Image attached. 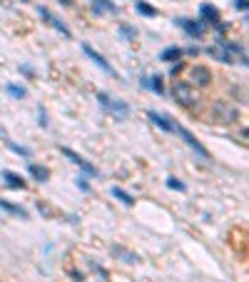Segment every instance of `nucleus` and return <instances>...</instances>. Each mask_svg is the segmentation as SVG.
Wrapping results in <instances>:
<instances>
[{"instance_id":"nucleus-17","label":"nucleus","mask_w":249,"mask_h":282,"mask_svg":"<svg viewBox=\"0 0 249 282\" xmlns=\"http://www.w3.org/2000/svg\"><path fill=\"white\" fill-rule=\"evenodd\" d=\"M182 58V50L179 48H167V50H162V55H160V60H164V62H177Z\"/></svg>"},{"instance_id":"nucleus-19","label":"nucleus","mask_w":249,"mask_h":282,"mask_svg":"<svg viewBox=\"0 0 249 282\" xmlns=\"http://www.w3.org/2000/svg\"><path fill=\"white\" fill-rule=\"evenodd\" d=\"M142 85H147V88H152L157 95H162V93H164V85H162V78H160V75H152L150 80H142Z\"/></svg>"},{"instance_id":"nucleus-11","label":"nucleus","mask_w":249,"mask_h":282,"mask_svg":"<svg viewBox=\"0 0 249 282\" xmlns=\"http://www.w3.org/2000/svg\"><path fill=\"white\" fill-rule=\"evenodd\" d=\"M147 118H150L157 127H162L164 133H175V122H172V118H170V115H160V113L150 110V113H147Z\"/></svg>"},{"instance_id":"nucleus-27","label":"nucleus","mask_w":249,"mask_h":282,"mask_svg":"<svg viewBox=\"0 0 249 282\" xmlns=\"http://www.w3.org/2000/svg\"><path fill=\"white\" fill-rule=\"evenodd\" d=\"M182 70V62H172V75H177Z\"/></svg>"},{"instance_id":"nucleus-25","label":"nucleus","mask_w":249,"mask_h":282,"mask_svg":"<svg viewBox=\"0 0 249 282\" xmlns=\"http://www.w3.org/2000/svg\"><path fill=\"white\" fill-rule=\"evenodd\" d=\"M77 187H80L82 192H90V185H88V180H85V178H77Z\"/></svg>"},{"instance_id":"nucleus-21","label":"nucleus","mask_w":249,"mask_h":282,"mask_svg":"<svg viewBox=\"0 0 249 282\" xmlns=\"http://www.w3.org/2000/svg\"><path fill=\"white\" fill-rule=\"evenodd\" d=\"M5 90H8V95H13V98H18V100L28 95V90H25V88H20V85H8Z\"/></svg>"},{"instance_id":"nucleus-28","label":"nucleus","mask_w":249,"mask_h":282,"mask_svg":"<svg viewBox=\"0 0 249 282\" xmlns=\"http://www.w3.org/2000/svg\"><path fill=\"white\" fill-rule=\"evenodd\" d=\"M187 53H190V55H199V48H197V45H192V48L187 50Z\"/></svg>"},{"instance_id":"nucleus-16","label":"nucleus","mask_w":249,"mask_h":282,"mask_svg":"<svg viewBox=\"0 0 249 282\" xmlns=\"http://www.w3.org/2000/svg\"><path fill=\"white\" fill-rule=\"evenodd\" d=\"M112 198H117L122 205H127V207H132L135 205V198L130 192H124V190H120V187H112Z\"/></svg>"},{"instance_id":"nucleus-3","label":"nucleus","mask_w":249,"mask_h":282,"mask_svg":"<svg viewBox=\"0 0 249 282\" xmlns=\"http://www.w3.org/2000/svg\"><path fill=\"white\" fill-rule=\"evenodd\" d=\"M184 82H190L192 88H207V85L212 82V73H210V68H204V65H192Z\"/></svg>"},{"instance_id":"nucleus-12","label":"nucleus","mask_w":249,"mask_h":282,"mask_svg":"<svg viewBox=\"0 0 249 282\" xmlns=\"http://www.w3.org/2000/svg\"><path fill=\"white\" fill-rule=\"evenodd\" d=\"M3 180H5V185L8 187H13V190H25V180L18 175V172H13V170H3Z\"/></svg>"},{"instance_id":"nucleus-23","label":"nucleus","mask_w":249,"mask_h":282,"mask_svg":"<svg viewBox=\"0 0 249 282\" xmlns=\"http://www.w3.org/2000/svg\"><path fill=\"white\" fill-rule=\"evenodd\" d=\"M167 187H170V190H179V192H184V182H179L177 178H167Z\"/></svg>"},{"instance_id":"nucleus-22","label":"nucleus","mask_w":249,"mask_h":282,"mask_svg":"<svg viewBox=\"0 0 249 282\" xmlns=\"http://www.w3.org/2000/svg\"><path fill=\"white\" fill-rule=\"evenodd\" d=\"M8 147L13 150V153H18V155H23V158H30V150H28V147H20V145H15V142H10V140H8Z\"/></svg>"},{"instance_id":"nucleus-24","label":"nucleus","mask_w":249,"mask_h":282,"mask_svg":"<svg viewBox=\"0 0 249 282\" xmlns=\"http://www.w3.org/2000/svg\"><path fill=\"white\" fill-rule=\"evenodd\" d=\"M120 33H122L124 38H127V40H135V35H137V33H135V28H130V25H122V28H120Z\"/></svg>"},{"instance_id":"nucleus-13","label":"nucleus","mask_w":249,"mask_h":282,"mask_svg":"<svg viewBox=\"0 0 249 282\" xmlns=\"http://www.w3.org/2000/svg\"><path fill=\"white\" fill-rule=\"evenodd\" d=\"M207 53H210L214 60H219V62H234V58L230 55V53H227V48L222 45V42L217 40V45H212L210 50H207Z\"/></svg>"},{"instance_id":"nucleus-8","label":"nucleus","mask_w":249,"mask_h":282,"mask_svg":"<svg viewBox=\"0 0 249 282\" xmlns=\"http://www.w3.org/2000/svg\"><path fill=\"white\" fill-rule=\"evenodd\" d=\"M199 18L204 20V25H217L219 28V10L210 3H202L199 5Z\"/></svg>"},{"instance_id":"nucleus-14","label":"nucleus","mask_w":249,"mask_h":282,"mask_svg":"<svg viewBox=\"0 0 249 282\" xmlns=\"http://www.w3.org/2000/svg\"><path fill=\"white\" fill-rule=\"evenodd\" d=\"M0 210H5V212H10V215H18V218L28 220V210H23L20 205H13V202H8V200H3V198H0Z\"/></svg>"},{"instance_id":"nucleus-18","label":"nucleus","mask_w":249,"mask_h":282,"mask_svg":"<svg viewBox=\"0 0 249 282\" xmlns=\"http://www.w3.org/2000/svg\"><path fill=\"white\" fill-rule=\"evenodd\" d=\"M112 255H117V257H124V262H130V265H135L137 262V255L135 252H130V250H124V247H112Z\"/></svg>"},{"instance_id":"nucleus-4","label":"nucleus","mask_w":249,"mask_h":282,"mask_svg":"<svg viewBox=\"0 0 249 282\" xmlns=\"http://www.w3.org/2000/svg\"><path fill=\"white\" fill-rule=\"evenodd\" d=\"M97 102L105 107L107 113H112L115 118H127L130 115V107L124 105V102H120V100H112L107 93H97Z\"/></svg>"},{"instance_id":"nucleus-10","label":"nucleus","mask_w":249,"mask_h":282,"mask_svg":"<svg viewBox=\"0 0 249 282\" xmlns=\"http://www.w3.org/2000/svg\"><path fill=\"white\" fill-rule=\"evenodd\" d=\"M82 50H85V55H88V58H90V60L95 62V65H100V68L105 70L107 75H115V68H112V65H110V62H107L105 58H102L100 53H95V50H92L90 45H82Z\"/></svg>"},{"instance_id":"nucleus-1","label":"nucleus","mask_w":249,"mask_h":282,"mask_svg":"<svg viewBox=\"0 0 249 282\" xmlns=\"http://www.w3.org/2000/svg\"><path fill=\"white\" fill-rule=\"evenodd\" d=\"M207 115H210L212 122H237L239 120V107L227 102V100H212Z\"/></svg>"},{"instance_id":"nucleus-20","label":"nucleus","mask_w":249,"mask_h":282,"mask_svg":"<svg viewBox=\"0 0 249 282\" xmlns=\"http://www.w3.org/2000/svg\"><path fill=\"white\" fill-rule=\"evenodd\" d=\"M137 13L140 15H144V18H155L157 15V8H152V5H147V3H142V0H137Z\"/></svg>"},{"instance_id":"nucleus-9","label":"nucleus","mask_w":249,"mask_h":282,"mask_svg":"<svg viewBox=\"0 0 249 282\" xmlns=\"http://www.w3.org/2000/svg\"><path fill=\"white\" fill-rule=\"evenodd\" d=\"M37 13H40V18H45V20H48V23H50L55 30H60L65 38H70V28H68L65 23H62V20H57V18H55V15L48 10V8H37Z\"/></svg>"},{"instance_id":"nucleus-2","label":"nucleus","mask_w":249,"mask_h":282,"mask_svg":"<svg viewBox=\"0 0 249 282\" xmlns=\"http://www.w3.org/2000/svg\"><path fill=\"white\" fill-rule=\"evenodd\" d=\"M172 98L182 105V107H190V110H192V107H197V90L192 88V85L190 82H184V80H177L175 85H172Z\"/></svg>"},{"instance_id":"nucleus-7","label":"nucleus","mask_w":249,"mask_h":282,"mask_svg":"<svg viewBox=\"0 0 249 282\" xmlns=\"http://www.w3.org/2000/svg\"><path fill=\"white\" fill-rule=\"evenodd\" d=\"M62 155H65L70 162H75L82 172H85V175H97V167L92 165V162H88L85 158H82V155H77V153H72V150L70 147H62Z\"/></svg>"},{"instance_id":"nucleus-29","label":"nucleus","mask_w":249,"mask_h":282,"mask_svg":"<svg viewBox=\"0 0 249 282\" xmlns=\"http://www.w3.org/2000/svg\"><path fill=\"white\" fill-rule=\"evenodd\" d=\"M60 3H62V5H72V0H60Z\"/></svg>"},{"instance_id":"nucleus-26","label":"nucleus","mask_w":249,"mask_h":282,"mask_svg":"<svg viewBox=\"0 0 249 282\" xmlns=\"http://www.w3.org/2000/svg\"><path fill=\"white\" fill-rule=\"evenodd\" d=\"M234 8L242 10V13H247V0H234Z\"/></svg>"},{"instance_id":"nucleus-15","label":"nucleus","mask_w":249,"mask_h":282,"mask_svg":"<svg viewBox=\"0 0 249 282\" xmlns=\"http://www.w3.org/2000/svg\"><path fill=\"white\" fill-rule=\"evenodd\" d=\"M30 175L37 180V182H48V178H50V170L48 167H43V165H35V162H30Z\"/></svg>"},{"instance_id":"nucleus-30","label":"nucleus","mask_w":249,"mask_h":282,"mask_svg":"<svg viewBox=\"0 0 249 282\" xmlns=\"http://www.w3.org/2000/svg\"><path fill=\"white\" fill-rule=\"evenodd\" d=\"M23 3H28V0H23Z\"/></svg>"},{"instance_id":"nucleus-5","label":"nucleus","mask_w":249,"mask_h":282,"mask_svg":"<svg viewBox=\"0 0 249 282\" xmlns=\"http://www.w3.org/2000/svg\"><path fill=\"white\" fill-rule=\"evenodd\" d=\"M175 133H177V135H179V138H182V140H184L187 145H190V147L195 150V153H197V155H199L202 160H210V153H207V150H204V145H202V142H199V140H197V138H195L192 133H190V130H184V127L175 125Z\"/></svg>"},{"instance_id":"nucleus-6","label":"nucleus","mask_w":249,"mask_h":282,"mask_svg":"<svg viewBox=\"0 0 249 282\" xmlns=\"http://www.w3.org/2000/svg\"><path fill=\"white\" fill-rule=\"evenodd\" d=\"M175 25L182 28L190 38H202V35H204V28H207L202 20H190V18H177V20H175Z\"/></svg>"}]
</instances>
